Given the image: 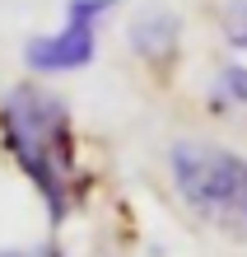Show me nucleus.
<instances>
[{
	"label": "nucleus",
	"mask_w": 247,
	"mask_h": 257,
	"mask_svg": "<svg viewBox=\"0 0 247 257\" xmlns=\"http://www.w3.org/2000/svg\"><path fill=\"white\" fill-rule=\"evenodd\" d=\"M224 38L233 42L238 52H247V0H228V10H224Z\"/></svg>",
	"instance_id": "6"
},
{
	"label": "nucleus",
	"mask_w": 247,
	"mask_h": 257,
	"mask_svg": "<svg viewBox=\"0 0 247 257\" xmlns=\"http://www.w3.org/2000/svg\"><path fill=\"white\" fill-rule=\"evenodd\" d=\"M168 173L191 215L224 238L247 243V159L210 141H177L168 150Z\"/></svg>",
	"instance_id": "2"
},
{
	"label": "nucleus",
	"mask_w": 247,
	"mask_h": 257,
	"mask_svg": "<svg viewBox=\"0 0 247 257\" xmlns=\"http://www.w3.org/2000/svg\"><path fill=\"white\" fill-rule=\"evenodd\" d=\"M0 145L42 196L52 224H61L80 206L84 169H80V145H75V122L52 89L14 84L0 98Z\"/></svg>",
	"instance_id": "1"
},
{
	"label": "nucleus",
	"mask_w": 247,
	"mask_h": 257,
	"mask_svg": "<svg viewBox=\"0 0 247 257\" xmlns=\"http://www.w3.org/2000/svg\"><path fill=\"white\" fill-rule=\"evenodd\" d=\"M214 103L228 108H247V66H224L214 80Z\"/></svg>",
	"instance_id": "5"
},
{
	"label": "nucleus",
	"mask_w": 247,
	"mask_h": 257,
	"mask_svg": "<svg viewBox=\"0 0 247 257\" xmlns=\"http://www.w3.org/2000/svg\"><path fill=\"white\" fill-rule=\"evenodd\" d=\"M131 47L145 56V61H168L177 52V19L168 10H145L140 19L131 24Z\"/></svg>",
	"instance_id": "4"
},
{
	"label": "nucleus",
	"mask_w": 247,
	"mask_h": 257,
	"mask_svg": "<svg viewBox=\"0 0 247 257\" xmlns=\"http://www.w3.org/2000/svg\"><path fill=\"white\" fill-rule=\"evenodd\" d=\"M0 257H61L56 248H24V252H0Z\"/></svg>",
	"instance_id": "7"
},
{
	"label": "nucleus",
	"mask_w": 247,
	"mask_h": 257,
	"mask_svg": "<svg viewBox=\"0 0 247 257\" xmlns=\"http://www.w3.org/2000/svg\"><path fill=\"white\" fill-rule=\"evenodd\" d=\"M112 10V0H70L66 5V24L47 38L28 42V66L42 75H66L94 61L98 52V24Z\"/></svg>",
	"instance_id": "3"
}]
</instances>
